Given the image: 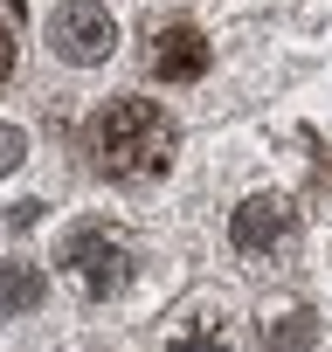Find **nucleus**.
Returning <instances> with one entry per match:
<instances>
[{
  "instance_id": "obj_1",
  "label": "nucleus",
  "mask_w": 332,
  "mask_h": 352,
  "mask_svg": "<svg viewBox=\"0 0 332 352\" xmlns=\"http://www.w3.org/2000/svg\"><path fill=\"white\" fill-rule=\"evenodd\" d=\"M90 145H97L104 173H118V180H152V173H166L180 131H174V118H166L152 97H118V104L97 111Z\"/></svg>"
},
{
  "instance_id": "obj_2",
  "label": "nucleus",
  "mask_w": 332,
  "mask_h": 352,
  "mask_svg": "<svg viewBox=\"0 0 332 352\" xmlns=\"http://www.w3.org/2000/svg\"><path fill=\"white\" fill-rule=\"evenodd\" d=\"M49 49H56L63 63H76V69L104 63V56L118 49L111 8H97V0H70V8H56V14H49Z\"/></svg>"
},
{
  "instance_id": "obj_3",
  "label": "nucleus",
  "mask_w": 332,
  "mask_h": 352,
  "mask_svg": "<svg viewBox=\"0 0 332 352\" xmlns=\"http://www.w3.org/2000/svg\"><path fill=\"white\" fill-rule=\"evenodd\" d=\"M56 263H63L70 276H83V290H90V297H111V290L125 283V249H118L104 228H70Z\"/></svg>"
},
{
  "instance_id": "obj_4",
  "label": "nucleus",
  "mask_w": 332,
  "mask_h": 352,
  "mask_svg": "<svg viewBox=\"0 0 332 352\" xmlns=\"http://www.w3.org/2000/svg\"><path fill=\"white\" fill-rule=\"evenodd\" d=\"M152 76H166V83H194V76H208V35L187 28V21L159 28V35H152Z\"/></svg>"
},
{
  "instance_id": "obj_5",
  "label": "nucleus",
  "mask_w": 332,
  "mask_h": 352,
  "mask_svg": "<svg viewBox=\"0 0 332 352\" xmlns=\"http://www.w3.org/2000/svg\"><path fill=\"white\" fill-rule=\"evenodd\" d=\"M284 228H291V208H284V201H270V194L242 201V208H236V221H229V235H236V249H242V256L277 249V242H284Z\"/></svg>"
},
{
  "instance_id": "obj_6",
  "label": "nucleus",
  "mask_w": 332,
  "mask_h": 352,
  "mask_svg": "<svg viewBox=\"0 0 332 352\" xmlns=\"http://www.w3.org/2000/svg\"><path fill=\"white\" fill-rule=\"evenodd\" d=\"M49 297V276L35 270V263H8L0 270V318H21V311H35Z\"/></svg>"
},
{
  "instance_id": "obj_7",
  "label": "nucleus",
  "mask_w": 332,
  "mask_h": 352,
  "mask_svg": "<svg viewBox=\"0 0 332 352\" xmlns=\"http://www.w3.org/2000/svg\"><path fill=\"white\" fill-rule=\"evenodd\" d=\"M263 345H270V352H311V345H318V318H311V311L270 318V324H263Z\"/></svg>"
},
{
  "instance_id": "obj_8",
  "label": "nucleus",
  "mask_w": 332,
  "mask_h": 352,
  "mask_svg": "<svg viewBox=\"0 0 332 352\" xmlns=\"http://www.w3.org/2000/svg\"><path fill=\"white\" fill-rule=\"evenodd\" d=\"M21 152H28V138H21L14 124H0V173H14V166H21Z\"/></svg>"
},
{
  "instance_id": "obj_9",
  "label": "nucleus",
  "mask_w": 332,
  "mask_h": 352,
  "mask_svg": "<svg viewBox=\"0 0 332 352\" xmlns=\"http://www.w3.org/2000/svg\"><path fill=\"white\" fill-rule=\"evenodd\" d=\"M8 76H14V28L0 21V83H8Z\"/></svg>"
},
{
  "instance_id": "obj_10",
  "label": "nucleus",
  "mask_w": 332,
  "mask_h": 352,
  "mask_svg": "<svg viewBox=\"0 0 332 352\" xmlns=\"http://www.w3.org/2000/svg\"><path fill=\"white\" fill-rule=\"evenodd\" d=\"M166 352H222V345H215V338H201V331H187V338L166 345Z\"/></svg>"
},
{
  "instance_id": "obj_11",
  "label": "nucleus",
  "mask_w": 332,
  "mask_h": 352,
  "mask_svg": "<svg viewBox=\"0 0 332 352\" xmlns=\"http://www.w3.org/2000/svg\"><path fill=\"white\" fill-rule=\"evenodd\" d=\"M8 8H21V0H8Z\"/></svg>"
}]
</instances>
